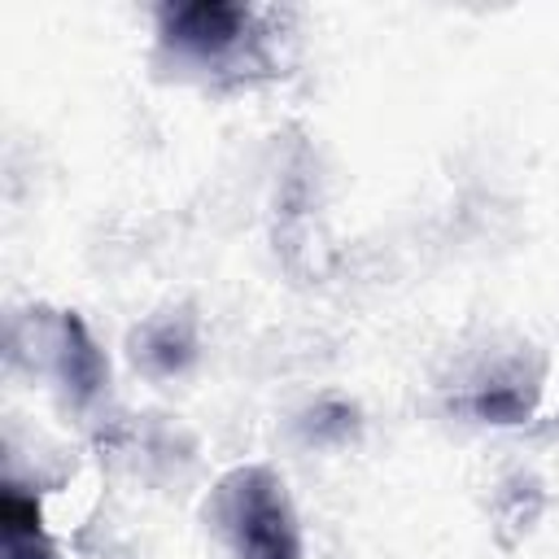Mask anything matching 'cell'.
Instances as JSON below:
<instances>
[{
	"label": "cell",
	"mask_w": 559,
	"mask_h": 559,
	"mask_svg": "<svg viewBox=\"0 0 559 559\" xmlns=\"http://www.w3.org/2000/svg\"><path fill=\"white\" fill-rule=\"evenodd\" d=\"M240 542L253 559H293L297 542L288 528L284 507L275 502L271 489H249L245 507H240Z\"/></svg>",
	"instance_id": "6da1fadb"
},
{
	"label": "cell",
	"mask_w": 559,
	"mask_h": 559,
	"mask_svg": "<svg viewBox=\"0 0 559 559\" xmlns=\"http://www.w3.org/2000/svg\"><path fill=\"white\" fill-rule=\"evenodd\" d=\"M231 26H236V9L227 4H192L179 13L183 39H197V44H218L231 35Z\"/></svg>",
	"instance_id": "7a4b0ae2"
},
{
	"label": "cell",
	"mask_w": 559,
	"mask_h": 559,
	"mask_svg": "<svg viewBox=\"0 0 559 559\" xmlns=\"http://www.w3.org/2000/svg\"><path fill=\"white\" fill-rule=\"evenodd\" d=\"M4 533L17 546L26 533H35V502H26L22 493H4Z\"/></svg>",
	"instance_id": "3957f363"
}]
</instances>
